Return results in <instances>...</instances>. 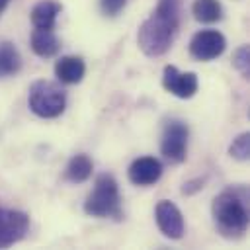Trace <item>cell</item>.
Wrapping results in <instances>:
<instances>
[{
	"label": "cell",
	"instance_id": "cell-17",
	"mask_svg": "<svg viewBox=\"0 0 250 250\" xmlns=\"http://www.w3.org/2000/svg\"><path fill=\"white\" fill-rule=\"evenodd\" d=\"M229 154L240 162H246L250 158V133L248 131H244L236 139H232V143L229 146Z\"/></svg>",
	"mask_w": 250,
	"mask_h": 250
},
{
	"label": "cell",
	"instance_id": "cell-11",
	"mask_svg": "<svg viewBox=\"0 0 250 250\" xmlns=\"http://www.w3.org/2000/svg\"><path fill=\"white\" fill-rule=\"evenodd\" d=\"M86 74V62L80 57L66 55L55 62V76L62 84H78Z\"/></svg>",
	"mask_w": 250,
	"mask_h": 250
},
{
	"label": "cell",
	"instance_id": "cell-13",
	"mask_svg": "<svg viewBox=\"0 0 250 250\" xmlns=\"http://www.w3.org/2000/svg\"><path fill=\"white\" fill-rule=\"evenodd\" d=\"M61 41L55 29H37L31 33V51L41 59H51L59 53Z\"/></svg>",
	"mask_w": 250,
	"mask_h": 250
},
{
	"label": "cell",
	"instance_id": "cell-6",
	"mask_svg": "<svg viewBox=\"0 0 250 250\" xmlns=\"http://www.w3.org/2000/svg\"><path fill=\"white\" fill-rule=\"evenodd\" d=\"M227 49V39L217 29H199L189 41V55L195 61H213Z\"/></svg>",
	"mask_w": 250,
	"mask_h": 250
},
{
	"label": "cell",
	"instance_id": "cell-12",
	"mask_svg": "<svg viewBox=\"0 0 250 250\" xmlns=\"http://www.w3.org/2000/svg\"><path fill=\"white\" fill-rule=\"evenodd\" d=\"M62 6L55 0H41L31 8V23L37 29H55Z\"/></svg>",
	"mask_w": 250,
	"mask_h": 250
},
{
	"label": "cell",
	"instance_id": "cell-19",
	"mask_svg": "<svg viewBox=\"0 0 250 250\" xmlns=\"http://www.w3.org/2000/svg\"><path fill=\"white\" fill-rule=\"evenodd\" d=\"M127 6V0H100V12L105 18H115Z\"/></svg>",
	"mask_w": 250,
	"mask_h": 250
},
{
	"label": "cell",
	"instance_id": "cell-8",
	"mask_svg": "<svg viewBox=\"0 0 250 250\" xmlns=\"http://www.w3.org/2000/svg\"><path fill=\"white\" fill-rule=\"evenodd\" d=\"M154 219H156V225H158L160 232L164 236H168L170 240H180L184 236V230H186L184 215L178 209V205L172 203L170 199H160L156 203Z\"/></svg>",
	"mask_w": 250,
	"mask_h": 250
},
{
	"label": "cell",
	"instance_id": "cell-5",
	"mask_svg": "<svg viewBox=\"0 0 250 250\" xmlns=\"http://www.w3.org/2000/svg\"><path fill=\"white\" fill-rule=\"evenodd\" d=\"M188 139L189 129L184 121L170 119L164 125L162 139H160V152L170 164H180L188 156Z\"/></svg>",
	"mask_w": 250,
	"mask_h": 250
},
{
	"label": "cell",
	"instance_id": "cell-9",
	"mask_svg": "<svg viewBox=\"0 0 250 250\" xmlns=\"http://www.w3.org/2000/svg\"><path fill=\"white\" fill-rule=\"evenodd\" d=\"M162 86L166 92L180 100H188L195 96L199 88V80L195 72H180L174 64H166L162 72Z\"/></svg>",
	"mask_w": 250,
	"mask_h": 250
},
{
	"label": "cell",
	"instance_id": "cell-16",
	"mask_svg": "<svg viewBox=\"0 0 250 250\" xmlns=\"http://www.w3.org/2000/svg\"><path fill=\"white\" fill-rule=\"evenodd\" d=\"M191 14L201 23H215L223 20V6L219 0H193Z\"/></svg>",
	"mask_w": 250,
	"mask_h": 250
},
{
	"label": "cell",
	"instance_id": "cell-2",
	"mask_svg": "<svg viewBox=\"0 0 250 250\" xmlns=\"http://www.w3.org/2000/svg\"><path fill=\"white\" fill-rule=\"evenodd\" d=\"M211 215L217 232L223 238L234 240L248 230V189L244 186H229L215 195Z\"/></svg>",
	"mask_w": 250,
	"mask_h": 250
},
{
	"label": "cell",
	"instance_id": "cell-18",
	"mask_svg": "<svg viewBox=\"0 0 250 250\" xmlns=\"http://www.w3.org/2000/svg\"><path fill=\"white\" fill-rule=\"evenodd\" d=\"M232 66L242 74V78L250 76V47L248 45H240L238 49H234V53H232Z\"/></svg>",
	"mask_w": 250,
	"mask_h": 250
},
{
	"label": "cell",
	"instance_id": "cell-20",
	"mask_svg": "<svg viewBox=\"0 0 250 250\" xmlns=\"http://www.w3.org/2000/svg\"><path fill=\"white\" fill-rule=\"evenodd\" d=\"M201 188H203V180H193V182H188V184H184V188H182V193L189 195V193H193V191H197V189H201Z\"/></svg>",
	"mask_w": 250,
	"mask_h": 250
},
{
	"label": "cell",
	"instance_id": "cell-15",
	"mask_svg": "<svg viewBox=\"0 0 250 250\" xmlns=\"http://www.w3.org/2000/svg\"><path fill=\"white\" fill-rule=\"evenodd\" d=\"M21 68V55L18 47L10 41L0 43V78H8L18 74Z\"/></svg>",
	"mask_w": 250,
	"mask_h": 250
},
{
	"label": "cell",
	"instance_id": "cell-21",
	"mask_svg": "<svg viewBox=\"0 0 250 250\" xmlns=\"http://www.w3.org/2000/svg\"><path fill=\"white\" fill-rule=\"evenodd\" d=\"M10 2H12V0H0V16L4 14V10L8 8V4H10Z\"/></svg>",
	"mask_w": 250,
	"mask_h": 250
},
{
	"label": "cell",
	"instance_id": "cell-3",
	"mask_svg": "<svg viewBox=\"0 0 250 250\" xmlns=\"http://www.w3.org/2000/svg\"><path fill=\"white\" fill-rule=\"evenodd\" d=\"M84 213L96 219H121L119 186L111 174H100L96 178L94 189L84 201Z\"/></svg>",
	"mask_w": 250,
	"mask_h": 250
},
{
	"label": "cell",
	"instance_id": "cell-10",
	"mask_svg": "<svg viewBox=\"0 0 250 250\" xmlns=\"http://www.w3.org/2000/svg\"><path fill=\"white\" fill-rule=\"evenodd\" d=\"M127 176H129V182L135 184V186H152L160 180L162 176V164L158 158L154 156H141V158H135L127 170Z\"/></svg>",
	"mask_w": 250,
	"mask_h": 250
},
{
	"label": "cell",
	"instance_id": "cell-1",
	"mask_svg": "<svg viewBox=\"0 0 250 250\" xmlns=\"http://www.w3.org/2000/svg\"><path fill=\"white\" fill-rule=\"evenodd\" d=\"M182 23V0H158L150 16L139 25L137 45L146 57H162L172 47Z\"/></svg>",
	"mask_w": 250,
	"mask_h": 250
},
{
	"label": "cell",
	"instance_id": "cell-7",
	"mask_svg": "<svg viewBox=\"0 0 250 250\" xmlns=\"http://www.w3.org/2000/svg\"><path fill=\"white\" fill-rule=\"evenodd\" d=\"M29 229V217L18 209H6L0 205V248H8L20 242Z\"/></svg>",
	"mask_w": 250,
	"mask_h": 250
},
{
	"label": "cell",
	"instance_id": "cell-4",
	"mask_svg": "<svg viewBox=\"0 0 250 250\" xmlns=\"http://www.w3.org/2000/svg\"><path fill=\"white\" fill-rule=\"evenodd\" d=\"M29 109L43 119L59 117L66 107V92L49 80H35L27 90Z\"/></svg>",
	"mask_w": 250,
	"mask_h": 250
},
{
	"label": "cell",
	"instance_id": "cell-14",
	"mask_svg": "<svg viewBox=\"0 0 250 250\" xmlns=\"http://www.w3.org/2000/svg\"><path fill=\"white\" fill-rule=\"evenodd\" d=\"M92 170H94V162L88 154L80 152V154H74L68 164H66V170H64V178L72 184H82L86 182L90 176H92Z\"/></svg>",
	"mask_w": 250,
	"mask_h": 250
}]
</instances>
